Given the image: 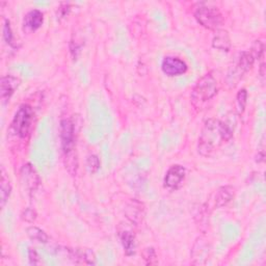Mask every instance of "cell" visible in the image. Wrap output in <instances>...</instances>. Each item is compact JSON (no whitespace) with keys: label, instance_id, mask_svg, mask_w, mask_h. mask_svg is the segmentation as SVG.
<instances>
[{"label":"cell","instance_id":"cell-14","mask_svg":"<svg viewBox=\"0 0 266 266\" xmlns=\"http://www.w3.org/2000/svg\"><path fill=\"white\" fill-rule=\"evenodd\" d=\"M43 21H44L43 14L38 10H33L25 16L24 26L30 31L35 32L40 29L42 24H43Z\"/></svg>","mask_w":266,"mask_h":266},{"label":"cell","instance_id":"cell-13","mask_svg":"<svg viewBox=\"0 0 266 266\" xmlns=\"http://www.w3.org/2000/svg\"><path fill=\"white\" fill-rule=\"evenodd\" d=\"M235 190L232 186H222L220 187L214 197V205L217 208L228 205L234 198Z\"/></svg>","mask_w":266,"mask_h":266},{"label":"cell","instance_id":"cell-16","mask_svg":"<svg viewBox=\"0 0 266 266\" xmlns=\"http://www.w3.org/2000/svg\"><path fill=\"white\" fill-rule=\"evenodd\" d=\"M120 239L126 255L131 256L135 251V237L130 231H121Z\"/></svg>","mask_w":266,"mask_h":266},{"label":"cell","instance_id":"cell-4","mask_svg":"<svg viewBox=\"0 0 266 266\" xmlns=\"http://www.w3.org/2000/svg\"><path fill=\"white\" fill-rule=\"evenodd\" d=\"M254 58L249 51H244L239 54L235 64L230 67L227 74V83L230 88H235L238 82L243 77V75L248 72L254 65Z\"/></svg>","mask_w":266,"mask_h":266},{"label":"cell","instance_id":"cell-20","mask_svg":"<svg viewBox=\"0 0 266 266\" xmlns=\"http://www.w3.org/2000/svg\"><path fill=\"white\" fill-rule=\"evenodd\" d=\"M143 259L145 260L146 264H148V265H155L158 263L155 250H154V248H152V247H148V248L144 249Z\"/></svg>","mask_w":266,"mask_h":266},{"label":"cell","instance_id":"cell-21","mask_svg":"<svg viewBox=\"0 0 266 266\" xmlns=\"http://www.w3.org/2000/svg\"><path fill=\"white\" fill-rule=\"evenodd\" d=\"M250 54L253 55L254 60H260L263 57V53H264V43L261 41H255V43L251 46L250 49Z\"/></svg>","mask_w":266,"mask_h":266},{"label":"cell","instance_id":"cell-27","mask_svg":"<svg viewBox=\"0 0 266 266\" xmlns=\"http://www.w3.org/2000/svg\"><path fill=\"white\" fill-rule=\"evenodd\" d=\"M70 11V7H69V4H63L61 6V8L59 9V12H60V16L61 17H65L68 12Z\"/></svg>","mask_w":266,"mask_h":266},{"label":"cell","instance_id":"cell-5","mask_svg":"<svg viewBox=\"0 0 266 266\" xmlns=\"http://www.w3.org/2000/svg\"><path fill=\"white\" fill-rule=\"evenodd\" d=\"M194 17L202 26L210 31L218 30L223 23L220 11L216 7L210 5H201L195 9Z\"/></svg>","mask_w":266,"mask_h":266},{"label":"cell","instance_id":"cell-1","mask_svg":"<svg viewBox=\"0 0 266 266\" xmlns=\"http://www.w3.org/2000/svg\"><path fill=\"white\" fill-rule=\"evenodd\" d=\"M231 138L232 130L227 124L216 119H209L202 128L198 151L205 157L210 156Z\"/></svg>","mask_w":266,"mask_h":266},{"label":"cell","instance_id":"cell-8","mask_svg":"<svg viewBox=\"0 0 266 266\" xmlns=\"http://www.w3.org/2000/svg\"><path fill=\"white\" fill-rule=\"evenodd\" d=\"M186 176V170L182 165H173L166 172L164 177V186L169 189H178Z\"/></svg>","mask_w":266,"mask_h":266},{"label":"cell","instance_id":"cell-2","mask_svg":"<svg viewBox=\"0 0 266 266\" xmlns=\"http://www.w3.org/2000/svg\"><path fill=\"white\" fill-rule=\"evenodd\" d=\"M61 141L62 149L66 159V167L70 173L76 171V158H74V146H75V129L74 124L71 120L65 119L61 123Z\"/></svg>","mask_w":266,"mask_h":266},{"label":"cell","instance_id":"cell-22","mask_svg":"<svg viewBox=\"0 0 266 266\" xmlns=\"http://www.w3.org/2000/svg\"><path fill=\"white\" fill-rule=\"evenodd\" d=\"M87 169L91 174L98 172L100 169V160L96 155H90L87 159Z\"/></svg>","mask_w":266,"mask_h":266},{"label":"cell","instance_id":"cell-28","mask_svg":"<svg viewBox=\"0 0 266 266\" xmlns=\"http://www.w3.org/2000/svg\"><path fill=\"white\" fill-rule=\"evenodd\" d=\"M264 69H265V65H264V63H262L261 66H260V75H261V77H264V75H265Z\"/></svg>","mask_w":266,"mask_h":266},{"label":"cell","instance_id":"cell-17","mask_svg":"<svg viewBox=\"0 0 266 266\" xmlns=\"http://www.w3.org/2000/svg\"><path fill=\"white\" fill-rule=\"evenodd\" d=\"M12 192V185L7 176L4 167H2V181H0V199H2V207L4 208L8 202Z\"/></svg>","mask_w":266,"mask_h":266},{"label":"cell","instance_id":"cell-24","mask_svg":"<svg viewBox=\"0 0 266 266\" xmlns=\"http://www.w3.org/2000/svg\"><path fill=\"white\" fill-rule=\"evenodd\" d=\"M4 38L8 44L10 45L13 44V33H12L10 21L8 20L5 22V25H4Z\"/></svg>","mask_w":266,"mask_h":266},{"label":"cell","instance_id":"cell-12","mask_svg":"<svg viewBox=\"0 0 266 266\" xmlns=\"http://www.w3.org/2000/svg\"><path fill=\"white\" fill-rule=\"evenodd\" d=\"M125 214L132 223H139L144 217L143 205L135 200L131 201L125 210Z\"/></svg>","mask_w":266,"mask_h":266},{"label":"cell","instance_id":"cell-6","mask_svg":"<svg viewBox=\"0 0 266 266\" xmlns=\"http://www.w3.org/2000/svg\"><path fill=\"white\" fill-rule=\"evenodd\" d=\"M34 120L33 108L30 105H22L14 116L12 122V130L21 138H25L30 134Z\"/></svg>","mask_w":266,"mask_h":266},{"label":"cell","instance_id":"cell-3","mask_svg":"<svg viewBox=\"0 0 266 266\" xmlns=\"http://www.w3.org/2000/svg\"><path fill=\"white\" fill-rule=\"evenodd\" d=\"M217 93V80L212 74H206L198 82L191 92V102L195 107H201Z\"/></svg>","mask_w":266,"mask_h":266},{"label":"cell","instance_id":"cell-18","mask_svg":"<svg viewBox=\"0 0 266 266\" xmlns=\"http://www.w3.org/2000/svg\"><path fill=\"white\" fill-rule=\"evenodd\" d=\"M206 240H204L203 238H200V239L195 242V246H197L200 250H198L197 248H193L192 249V258L193 260L195 259H199V261L197 262V264H201V260L202 259H206L205 257H207L208 255V243L205 242Z\"/></svg>","mask_w":266,"mask_h":266},{"label":"cell","instance_id":"cell-25","mask_svg":"<svg viewBox=\"0 0 266 266\" xmlns=\"http://www.w3.org/2000/svg\"><path fill=\"white\" fill-rule=\"evenodd\" d=\"M37 217V213L33 209H26L22 213V218L26 221H34Z\"/></svg>","mask_w":266,"mask_h":266},{"label":"cell","instance_id":"cell-15","mask_svg":"<svg viewBox=\"0 0 266 266\" xmlns=\"http://www.w3.org/2000/svg\"><path fill=\"white\" fill-rule=\"evenodd\" d=\"M212 46L221 51H229L231 48V40L226 31H217L212 40Z\"/></svg>","mask_w":266,"mask_h":266},{"label":"cell","instance_id":"cell-26","mask_svg":"<svg viewBox=\"0 0 266 266\" xmlns=\"http://www.w3.org/2000/svg\"><path fill=\"white\" fill-rule=\"evenodd\" d=\"M29 258H30V262L31 264H34V265H38L41 263L40 261V257L37 253V250L36 249H33L31 248L30 251H29Z\"/></svg>","mask_w":266,"mask_h":266},{"label":"cell","instance_id":"cell-7","mask_svg":"<svg viewBox=\"0 0 266 266\" xmlns=\"http://www.w3.org/2000/svg\"><path fill=\"white\" fill-rule=\"evenodd\" d=\"M20 178L22 185L30 193H34L41 184L40 177L31 163H25L21 167Z\"/></svg>","mask_w":266,"mask_h":266},{"label":"cell","instance_id":"cell-11","mask_svg":"<svg viewBox=\"0 0 266 266\" xmlns=\"http://www.w3.org/2000/svg\"><path fill=\"white\" fill-rule=\"evenodd\" d=\"M69 257L78 264H94L96 258L93 251L81 248H68Z\"/></svg>","mask_w":266,"mask_h":266},{"label":"cell","instance_id":"cell-19","mask_svg":"<svg viewBox=\"0 0 266 266\" xmlns=\"http://www.w3.org/2000/svg\"><path fill=\"white\" fill-rule=\"evenodd\" d=\"M27 235H29L33 240H36L40 243H46L48 241V235L37 227H31L27 229Z\"/></svg>","mask_w":266,"mask_h":266},{"label":"cell","instance_id":"cell-23","mask_svg":"<svg viewBox=\"0 0 266 266\" xmlns=\"http://www.w3.org/2000/svg\"><path fill=\"white\" fill-rule=\"evenodd\" d=\"M237 106H238V111L239 113H243V110L246 105V99H247V93L245 90H241L238 92L237 94Z\"/></svg>","mask_w":266,"mask_h":266},{"label":"cell","instance_id":"cell-10","mask_svg":"<svg viewBox=\"0 0 266 266\" xmlns=\"http://www.w3.org/2000/svg\"><path fill=\"white\" fill-rule=\"evenodd\" d=\"M20 86V80L12 75H8L2 78L0 82V98L4 102L10 100V98L15 93Z\"/></svg>","mask_w":266,"mask_h":266},{"label":"cell","instance_id":"cell-9","mask_svg":"<svg viewBox=\"0 0 266 266\" xmlns=\"http://www.w3.org/2000/svg\"><path fill=\"white\" fill-rule=\"evenodd\" d=\"M162 71L169 76L184 74L187 71V65L178 58L167 57L162 61Z\"/></svg>","mask_w":266,"mask_h":266}]
</instances>
